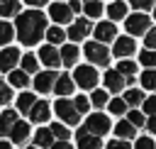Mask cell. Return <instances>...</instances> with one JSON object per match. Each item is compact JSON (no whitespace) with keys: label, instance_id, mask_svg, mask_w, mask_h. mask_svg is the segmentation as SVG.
Returning a JSON list of instances; mask_svg holds the SVG:
<instances>
[{"label":"cell","instance_id":"6da1fadb","mask_svg":"<svg viewBox=\"0 0 156 149\" xmlns=\"http://www.w3.org/2000/svg\"><path fill=\"white\" fill-rule=\"evenodd\" d=\"M15 34L24 46H34L41 37H46V15L39 10L20 12L17 24H15Z\"/></svg>","mask_w":156,"mask_h":149},{"label":"cell","instance_id":"7a4b0ae2","mask_svg":"<svg viewBox=\"0 0 156 149\" xmlns=\"http://www.w3.org/2000/svg\"><path fill=\"white\" fill-rule=\"evenodd\" d=\"M54 112L58 115L61 125H68V127L78 125V120H80V112L76 110L73 100H68V98H58V100L54 103Z\"/></svg>","mask_w":156,"mask_h":149},{"label":"cell","instance_id":"3957f363","mask_svg":"<svg viewBox=\"0 0 156 149\" xmlns=\"http://www.w3.org/2000/svg\"><path fill=\"white\" fill-rule=\"evenodd\" d=\"M85 59L93 64V66H107L110 64V51L105 44H98V42H85V49H83Z\"/></svg>","mask_w":156,"mask_h":149},{"label":"cell","instance_id":"277c9868","mask_svg":"<svg viewBox=\"0 0 156 149\" xmlns=\"http://www.w3.org/2000/svg\"><path fill=\"white\" fill-rule=\"evenodd\" d=\"M124 27H127V34H129V37H139V34L146 37V32L151 29V17L144 15V12H134V15L127 17Z\"/></svg>","mask_w":156,"mask_h":149},{"label":"cell","instance_id":"5b68a950","mask_svg":"<svg viewBox=\"0 0 156 149\" xmlns=\"http://www.w3.org/2000/svg\"><path fill=\"white\" fill-rule=\"evenodd\" d=\"M83 129H88V132H90V134H95V137L107 134V132H110V117H107V115H102V112H93V115H88V120H85Z\"/></svg>","mask_w":156,"mask_h":149},{"label":"cell","instance_id":"8992f818","mask_svg":"<svg viewBox=\"0 0 156 149\" xmlns=\"http://www.w3.org/2000/svg\"><path fill=\"white\" fill-rule=\"evenodd\" d=\"M93 29H95V27L90 24V20H88V17H78L76 22H71V27H68L66 37H68L71 42H83Z\"/></svg>","mask_w":156,"mask_h":149},{"label":"cell","instance_id":"52a82bcc","mask_svg":"<svg viewBox=\"0 0 156 149\" xmlns=\"http://www.w3.org/2000/svg\"><path fill=\"white\" fill-rule=\"evenodd\" d=\"M73 81L83 88V90H88V88H95L98 85V71L93 68V66H78L76 68V73H73Z\"/></svg>","mask_w":156,"mask_h":149},{"label":"cell","instance_id":"ba28073f","mask_svg":"<svg viewBox=\"0 0 156 149\" xmlns=\"http://www.w3.org/2000/svg\"><path fill=\"white\" fill-rule=\"evenodd\" d=\"M37 59L46 66V71H54V68H58V66H61V51H58L56 46H51V44H44V46L39 49Z\"/></svg>","mask_w":156,"mask_h":149},{"label":"cell","instance_id":"9c48e42d","mask_svg":"<svg viewBox=\"0 0 156 149\" xmlns=\"http://www.w3.org/2000/svg\"><path fill=\"white\" fill-rule=\"evenodd\" d=\"M136 51V44H134V37H117L115 39V46H112V56H119V61L122 59H129L132 54Z\"/></svg>","mask_w":156,"mask_h":149},{"label":"cell","instance_id":"30bf717a","mask_svg":"<svg viewBox=\"0 0 156 149\" xmlns=\"http://www.w3.org/2000/svg\"><path fill=\"white\" fill-rule=\"evenodd\" d=\"M93 34H95L98 44H107V42L117 39V27H115V22H98L95 29H93Z\"/></svg>","mask_w":156,"mask_h":149},{"label":"cell","instance_id":"8fae6325","mask_svg":"<svg viewBox=\"0 0 156 149\" xmlns=\"http://www.w3.org/2000/svg\"><path fill=\"white\" fill-rule=\"evenodd\" d=\"M56 81H58L56 71H41V73L34 76V90L37 93H49V90H54Z\"/></svg>","mask_w":156,"mask_h":149},{"label":"cell","instance_id":"7c38bea8","mask_svg":"<svg viewBox=\"0 0 156 149\" xmlns=\"http://www.w3.org/2000/svg\"><path fill=\"white\" fill-rule=\"evenodd\" d=\"M20 61H22V54H20L15 46H7V49L0 51V71H2V73L15 71V66H17Z\"/></svg>","mask_w":156,"mask_h":149},{"label":"cell","instance_id":"4fadbf2b","mask_svg":"<svg viewBox=\"0 0 156 149\" xmlns=\"http://www.w3.org/2000/svg\"><path fill=\"white\" fill-rule=\"evenodd\" d=\"M49 17H51L56 24H68V22L73 20V12H71L68 2H54V5L49 7Z\"/></svg>","mask_w":156,"mask_h":149},{"label":"cell","instance_id":"5bb4252c","mask_svg":"<svg viewBox=\"0 0 156 149\" xmlns=\"http://www.w3.org/2000/svg\"><path fill=\"white\" fill-rule=\"evenodd\" d=\"M76 144H78V149H102V142H100V137H95V134H90L88 129H78V134H76Z\"/></svg>","mask_w":156,"mask_h":149},{"label":"cell","instance_id":"9a60e30c","mask_svg":"<svg viewBox=\"0 0 156 149\" xmlns=\"http://www.w3.org/2000/svg\"><path fill=\"white\" fill-rule=\"evenodd\" d=\"M102 78H105V88H107L110 93H119V90L124 88V83H127V81L117 73V68H115V71H110V68H107Z\"/></svg>","mask_w":156,"mask_h":149},{"label":"cell","instance_id":"2e32d148","mask_svg":"<svg viewBox=\"0 0 156 149\" xmlns=\"http://www.w3.org/2000/svg\"><path fill=\"white\" fill-rule=\"evenodd\" d=\"M49 110H51V107H49V103H46V100H37V105L29 110V115H27V117H29V122H46V120H49V115H51Z\"/></svg>","mask_w":156,"mask_h":149},{"label":"cell","instance_id":"e0dca14e","mask_svg":"<svg viewBox=\"0 0 156 149\" xmlns=\"http://www.w3.org/2000/svg\"><path fill=\"white\" fill-rule=\"evenodd\" d=\"M10 139H12V144H24L29 139V122L17 120L15 127H12V132H10Z\"/></svg>","mask_w":156,"mask_h":149},{"label":"cell","instance_id":"ac0fdd59","mask_svg":"<svg viewBox=\"0 0 156 149\" xmlns=\"http://www.w3.org/2000/svg\"><path fill=\"white\" fill-rule=\"evenodd\" d=\"M54 144H56V139H54V134H51L49 127H39V129L34 132V147H39V149H51Z\"/></svg>","mask_w":156,"mask_h":149},{"label":"cell","instance_id":"d6986e66","mask_svg":"<svg viewBox=\"0 0 156 149\" xmlns=\"http://www.w3.org/2000/svg\"><path fill=\"white\" fill-rule=\"evenodd\" d=\"M58 51H61V64H63V66H76V61H78V56H80V51H78L76 44H68V42H66Z\"/></svg>","mask_w":156,"mask_h":149},{"label":"cell","instance_id":"ffe728a7","mask_svg":"<svg viewBox=\"0 0 156 149\" xmlns=\"http://www.w3.org/2000/svg\"><path fill=\"white\" fill-rule=\"evenodd\" d=\"M73 88H76V81H73L68 73H58V81H56V85H54V93H58L61 98H66L68 93H73Z\"/></svg>","mask_w":156,"mask_h":149},{"label":"cell","instance_id":"44dd1931","mask_svg":"<svg viewBox=\"0 0 156 149\" xmlns=\"http://www.w3.org/2000/svg\"><path fill=\"white\" fill-rule=\"evenodd\" d=\"M115 134H117V139H122V142H129V139H134V134H136V127H134L129 120H119V122L115 125Z\"/></svg>","mask_w":156,"mask_h":149},{"label":"cell","instance_id":"7402d4cb","mask_svg":"<svg viewBox=\"0 0 156 149\" xmlns=\"http://www.w3.org/2000/svg\"><path fill=\"white\" fill-rule=\"evenodd\" d=\"M15 122H17V112H15V110H5V112H0V137L10 134L12 127H15Z\"/></svg>","mask_w":156,"mask_h":149},{"label":"cell","instance_id":"603a6c76","mask_svg":"<svg viewBox=\"0 0 156 149\" xmlns=\"http://www.w3.org/2000/svg\"><path fill=\"white\" fill-rule=\"evenodd\" d=\"M46 39H49V44H51V46H63L68 37H66V32H63L58 24H54V27H49V29H46Z\"/></svg>","mask_w":156,"mask_h":149},{"label":"cell","instance_id":"cb8c5ba5","mask_svg":"<svg viewBox=\"0 0 156 149\" xmlns=\"http://www.w3.org/2000/svg\"><path fill=\"white\" fill-rule=\"evenodd\" d=\"M117 73L129 83V81H134V76H136V64L129 61V59H122V61L117 64Z\"/></svg>","mask_w":156,"mask_h":149},{"label":"cell","instance_id":"d4e9b609","mask_svg":"<svg viewBox=\"0 0 156 149\" xmlns=\"http://www.w3.org/2000/svg\"><path fill=\"white\" fill-rule=\"evenodd\" d=\"M7 81H10V85H12V88H27V85H29V76H27L22 68L10 71V73H7Z\"/></svg>","mask_w":156,"mask_h":149},{"label":"cell","instance_id":"484cf974","mask_svg":"<svg viewBox=\"0 0 156 149\" xmlns=\"http://www.w3.org/2000/svg\"><path fill=\"white\" fill-rule=\"evenodd\" d=\"M107 17H110V20H122V17H127V2L112 0V2L107 5Z\"/></svg>","mask_w":156,"mask_h":149},{"label":"cell","instance_id":"4316f807","mask_svg":"<svg viewBox=\"0 0 156 149\" xmlns=\"http://www.w3.org/2000/svg\"><path fill=\"white\" fill-rule=\"evenodd\" d=\"M37 105V95L34 93H20V98H17V110L20 112H24V115H29V110Z\"/></svg>","mask_w":156,"mask_h":149},{"label":"cell","instance_id":"83f0119b","mask_svg":"<svg viewBox=\"0 0 156 149\" xmlns=\"http://www.w3.org/2000/svg\"><path fill=\"white\" fill-rule=\"evenodd\" d=\"M2 17H20V0H0Z\"/></svg>","mask_w":156,"mask_h":149},{"label":"cell","instance_id":"f1b7e54d","mask_svg":"<svg viewBox=\"0 0 156 149\" xmlns=\"http://www.w3.org/2000/svg\"><path fill=\"white\" fill-rule=\"evenodd\" d=\"M22 71L29 76V73H37V68H39V59L34 56V54H22Z\"/></svg>","mask_w":156,"mask_h":149},{"label":"cell","instance_id":"f546056e","mask_svg":"<svg viewBox=\"0 0 156 149\" xmlns=\"http://www.w3.org/2000/svg\"><path fill=\"white\" fill-rule=\"evenodd\" d=\"M144 93L139 90V88H129L127 93H124V103L127 105H132V107H136V105H144Z\"/></svg>","mask_w":156,"mask_h":149},{"label":"cell","instance_id":"4dcf8cb0","mask_svg":"<svg viewBox=\"0 0 156 149\" xmlns=\"http://www.w3.org/2000/svg\"><path fill=\"white\" fill-rule=\"evenodd\" d=\"M139 81H141V85H144L146 90H156V68H146V71L139 76Z\"/></svg>","mask_w":156,"mask_h":149},{"label":"cell","instance_id":"1f68e13d","mask_svg":"<svg viewBox=\"0 0 156 149\" xmlns=\"http://www.w3.org/2000/svg\"><path fill=\"white\" fill-rule=\"evenodd\" d=\"M49 129H51V134H54V139H58V142H68V127L66 125H61V122H54V125H49Z\"/></svg>","mask_w":156,"mask_h":149},{"label":"cell","instance_id":"d6a6232c","mask_svg":"<svg viewBox=\"0 0 156 149\" xmlns=\"http://www.w3.org/2000/svg\"><path fill=\"white\" fill-rule=\"evenodd\" d=\"M139 64L144 66V71H146V68H156V51L144 49V51L139 54Z\"/></svg>","mask_w":156,"mask_h":149},{"label":"cell","instance_id":"836d02e7","mask_svg":"<svg viewBox=\"0 0 156 149\" xmlns=\"http://www.w3.org/2000/svg\"><path fill=\"white\" fill-rule=\"evenodd\" d=\"M83 12L88 15V20H90V17H100V15H102V2H100V0H95V2H83Z\"/></svg>","mask_w":156,"mask_h":149},{"label":"cell","instance_id":"e575fe53","mask_svg":"<svg viewBox=\"0 0 156 149\" xmlns=\"http://www.w3.org/2000/svg\"><path fill=\"white\" fill-rule=\"evenodd\" d=\"M107 110H110L112 115H124V112H129L124 98H115V100H110V103H107Z\"/></svg>","mask_w":156,"mask_h":149},{"label":"cell","instance_id":"d590c367","mask_svg":"<svg viewBox=\"0 0 156 149\" xmlns=\"http://www.w3.org/2000/svg\"><path fill=\"white\" fill-rule=\"evenodd\" d=\"M15 37V27L10 22H0V44H10Z\"/></svg>","mask_w":156,"mask_h":149},{"label":"cell","instance_id":"8d00e7d4","mask_svg":"<svg viewBox=\"0 0 156 149\" xmlns=\"http://www.w3.org/2000/svg\"><path fill=\"white\" fill-rule=\"evenodd\" d=\"M127 120H129L134 127L146 125V115H144V112H139V110H129V112H127Z\"/></svg>","mask_w":156,"mask_h":149},{"label":"cell","instance_id":"74e56055","mask_svg":"<svg viewBox=\"0 0 156 149\" xmlns=\"http://www.w3.org/2000/svg\"><path fill=\"white\" fill-rule=\"evenodd\" d=\"M129 5H132L136 12H144V10H154L156 0H129Z\"/></svg>","mask_w":156,"mask_h":149},{"label":"cell","instance_id":"f35d334b","mask_svg":"<svg viewBox=\"0 0 156 149\" xmlns=\"http://www.w3.org/2000/svg\"><path fill=\"white\" fill-rule=\"evenodd\" d=\"M90 103H93L95 107H102V105H107V90H93V98H90Z\"/></svg>","mask_w":156,"mask_h":149},{"label":"cell","instance_id":"ab89813d","mask_svg":"<svg viewBox=\"0 0 156 149\" xmlns=\"http://www.w3.org/2000/svg\"><path fill=\"white\" fill-rule=\"evenodd\" d=\"M12 100V90H10V85L0 78V105H7Z\"/></svg>","mask_w":156,"mask_h":149},{"label":"cell","instance_id":"60d3db41","mask_svg":"<svg viewBox=\"0 0 156 149\" xmlns=\"http://www.w3.org/2000/svg\"><path fill=\"white\" fill-rule=\"evenodd\" d=\"M144 49L156 51V27H151V29L146 32V37H144Z\"/></svg>","mask_w":156,"mask_h":149},{"label":"cell","instance_id":"b9f144b4","mask_svg":"<svg viewBox=\"0 0 156 149\" xmlns=\"http://www.w3.org/2000/svg\"><path fill=\"white\" fill-rule=\"evenodd\" d=\"M73 105H76V110L83 115V112H88V107H90V103H88V98L85 95H78L76 100H73Z\"/></svg>","mask_w":156,"mask_h":149},{"label":"cell","instance_id":"7bdbcfd3","mask_svg":"<svg viewBox=\"0 0 156 149\" xmlns=\"http://www.w3.org/2000/svg\"><path fill=\"white\" fill-rule=\"evenodd\" d=\"M141 107H144V112H146L149 117H151V115H156V95H151V98H146Z\"/></svg>","mask_w":156,"mask_h":149},{"label":"cell","instance_id":"ee69618b","mask_svg":"<svg viewBox=\"0 0 156 149\" xmlns=\"http://www.w3.org/2000/svg\"><path fill=\"white\" fill-rule=\"evenodd\" d=\"M134 149H156V144H154V139H149V137H139V139L134 142Z\"/></svg>","mask_w":156,"mask_h":149},{"label":"cell","instance_id":"f6af8a7d","mask_svg":"<svg viewBox=\"0 0 156 149\" xmlns=\"http://www.w3.org/2000/svg\"><path fill=\"white\" fill-rule=\"evenodd\" d=\"M107 149H132V147H129V142H122V139H112V142L107 144Z\"/></svg>","mask_w":156,"mask_h":149},{"label":"cell","instance_id":"bcb514c9","mask_svg":"<svg viewBox=\"0 0 156 149\" xmlns=\"http://www.w3.org/2000/svg\"><path fill=\"white\" fill-rule=\"evenodd\" d=\"M68 7H71V12H73V15H76V12H80V10H83V5H80V2H78V0H71V2H68Z\"/></svg>","mask_w":156,"mask_h":149},{"label":"cell","instance_id":"7dc6e473","mask_svg":"<svg viewBox=\"0 0 156 149\" xmlns=\"http://www.w3.org/2000/svg\"><path fill=\"white\" fill-rule=\"evenodd\" d=\"M146 129H149V132H156V115H151V117L146 120Z\"/></svg>","mask_w":156,"mask_h":149},{"label":"cell","instance_id":"c3c4849f","mask_svg":"<svg viewBox=\"0 0 156 149\" xmlns=\"http://www.w3.org/2000/svg\"><path fill=\"white\" fill-rule=\"evenodd\" d=\"M27 5H32V7H41V5H46L49 0H24Z\"/></svg>","mask_w":156,"mask_h":149},{"label":"cell","instance_id":"681fc988","mask_svg":"<svg viewBox=\"0 0 156 149\" xmlns=\"http://www.w3.org/2000/svg\"><path fill=\"white\" fill-rule=\"evenodd\" d=\"M51 149H73V147H71L68 142H56V144H54Z\"/></svg>","mask_w":156,"mask_h":149},{"label":"cell","instance_id":"f907efd6","mask_svg":"<svg viewBox=\"0 0 156 149\" xmlns=\"http://www.w3.org/2000/svg\"><path fill=\"white\" fill-rule=\"evenodd\" d=\"M0 149H10V142H0Z\"/></svg>","mask_w":156,"mask_h":149},{"label":"cell","instance_id":"816d5d0a","mask_svg":"<svg viewBox=\"0 0 156 149\" xmlns=\"http://www.w3.org/2000/svg\"><path fill=\"white\" fill-rule=\"evenodd\" d=\"M154 17H156V5H154Z\"/></svg>","mask_w":156,"mask_h":149},{"label":"cell","instance_id":"f5cc1de1","mask_svg":"<svg viewBox=\"0 0 156 149\" xmlns=\"http://www.w3.org/2000/svg\"><path fill=\"white\" fill-rule=\"evenodd\" d=\"M85 2H95V0H85Z\"/></svg>","mask_w":156,"mask_h":149},{"label":"cell","instance_id":"db71d44e","mask_svg":"<svg viewBox=\"0 0 156 149\" xmlns=\"http://www.w3.org/2000/svg\"><path fill=\"white\" fill-rule=\"evenodd\" d=\"M29 149H39V147H29Z\"/></svg>","mask_w":156,"mask_h":149},{"label":"cell","instance_id":"11a10c76","mask_svg":"<svg viewBox=\"0 0 156 149\" xmlns=\"http://www.w3.org/2000/svg\"><path fill=\"white\" fill-rule=\"evenodd\" d=\"M56 2H63V0H56Z\"/></svg>","mask_w":156,"mask_h":149}]
</instances>
